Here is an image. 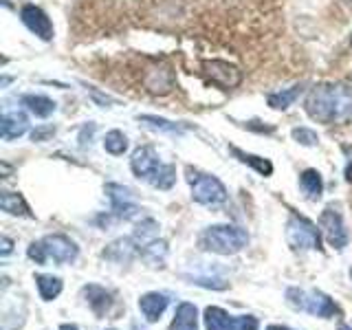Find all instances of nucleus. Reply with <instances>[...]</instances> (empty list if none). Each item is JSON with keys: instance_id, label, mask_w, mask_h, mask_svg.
I'll list each match as a JSON object with an SVG mask.
<instances>
[{"instance_id": "f257e3e1", "label": "nucleus", "mask_w": 352, "mask_h": 330, "mask_svg": "<svg viewBox=\"0 0 352 330\" xmlns=\"http://www.w3.org/2000/svg\"><path fill=\"white\" fill-rule=\"evenodd\" d=\"M306 113L319 124H346L352 119V88L344 84H319L306 97Z\"/></svg>"}, {"instance_id": "f03ea898", "label": "nucleus", "mask_w": 352, "mask_h": 330, "mask_svg": "<svg viewBox=\"0 0 352 330\" xmlns=\"http://www.w3.org/2000/svg\"><path fill=\"white\" fill-rule=\"evenodd\" d=\"M130 168L137 179L159 187V190H170L176 183V168L170 163H163L152 146H143L135 150L130 159Z\"/></svg>"}, {"instance_id": "7ed1b4c3", "label": "nucleus", "mask_w": 352, "mask_h": 330, "mask_svg": "<svg viewBox=\"0 0 352 330\" xmlns=\"http://www.w3.org/2000/svg\"><path fill=\"white\" fill-rule=\"evenodd\" d=\"M249 245V236L245 229L236 225H214L207 227L201 236V247L214 251L218 256H234Z\"/></svg>"}, {"instance_id": "20e7f679", "label": "nucleus", "mask_w": 352, "mask_h": 330, "mask_svg": "<svg viewBox=\"0 0 352 330\" xmlns=\"http://www.w3.org/2000/svg\"><path fill=\"white\" fill-rule=\"evenodd\" d=\"M187 183L192 187V198L201 205H220L227 201V190L216 176L187 168Z\"/></svg>"}, {"instance_id": "39448f33", "label": "nucleus", "mask_w": 352, "mask_h": 330, "mask_svg": "<svg viewBox=\"0 0 352 330\" xmlns=\"http://www.w3.org/2000/svg\"><path fill=\"white\" fill-rule=\"evenodd\" d=\"M286 300L293 308L297 311H306L311 315H317V317H333L339 313L337 304L330 300L328 295H324L322 291H302V289H289L286 291Z\"/></svg>"}, {"instance_id": "423d86ee", "label": "nucleus", "mask_w": 352, "mask_h": 330, "mask_svg": "<svg viewBox=\"0 0 352 330\" xmlns=\"http://www.w3.org/2000/svg\"><path fill=\"white\" fill-rule=\"evenodd\" d=\"M322 229H317L315 223H311L304 216H291L286 223V242L293 249H322Z\"/></svg>"}, {"instance_id": "0eeeda50", "label": "nucleus", "mask_w": 352, "mask_h": 330, "mask_svg": "<svg viewBox=\"0 0 352 330\" xmlns=\"http://www.w3.org/2000/svg\"><path fill=\"white\" fill-rule=\"evenodd\" d=\"M201 69L207 80L214 86L223 88V91H234V88H238L242 82V73L234 64H229L225 60H203Z\"/></svg>"}, {"instance_id": "6e6552de", "label": "nucleus", "mask_w": 352, "mask_h": 330, "mask_svg": "<svg viewBox=\"0 0 352 330\" xmlns=\"http://www.w3.org/2000/svg\"><path fill=\"white\" fill-rule=\"evenodd\" d=\"M317 225H319V229H322V234L328 240L330 247L344 249L348 245L350 234H348V229H346L344 218H341V214H339V209L326 207L324 212H322V216H319V223Z\"/></svg>"}, {"instance_id": "1a4fd4ad", "label": "nucleus", "mask_w": 352, "mask_h": 330, "mask_svg": "<svg viewBox=\"0 0 352 330\" xmlns=\"http://www.w3.org/2000/svg\"><path fill=\"white\" fill-rule=\"evenodd\" d=\"M42 245H44V251H47V256L58 264L75 262L77 256H80L77 245L71 238H66L64 234H51L47 238H42Z\"/></svg>"}, {"instance_id": "9d476101", "label": "nucleus", "mask_w": 352, "mask_h": 330, "mask_svg": "<svg viewBox=\"0 0 352 330\" xmlns=\"http://www.w3.org/2000/svg\"><path fill=\"white\" fill-rule=\"evenodd\" d=\"M106 192L110 203H113V216L117 220H130L139 214V207L132 201V194L128 187H121L117 183H108L106 185Z\"/></svg>"}, {"instance_id": "9b49d317", "label": "nucleus", "mask_w": 352, "mask_h": 330, "mask_svg": "<svg viewBox=\"0 0 352 330\" xmlns=\"http://www.w3.org/2000/svg\"><path fill=\"white\" fill-rule=\"evenodd\" d=\"M20 18L27 25V29L36 33L38 38L47 40V42L53 38V25H51L49 16L44 14L40 7H36V5H25V7L20 9Z\"/></svg>"}, {"instance_id": "f8f14e48", "label": "nucleus", "mask_w": 352, "mask_h": 330, "mask_svg": "<svg viewBox=\"0 0 352 330\" xmlns=\"http://www.w3.org/2000/svg\"><path fill=\"white\" fill-rule=\"evenodd\" d=\"M143 86L154 95H165L174 88V73L168 64H157L150 66L143 75Z\"/></svg>"}, {"instance_id": "ddd939ff", "label": "nucleus", "mask_w": 352, "mask_h": 330, "mask_svg": "<svg viewBox=\"0 0 352 330\" xmlns=\"http://www.w3.org/2000/svg\"><path fill=\"white\" fill-rule=\"evenodd\" d=\"M137 253H139V247H137L135 240H132V238H119V240L110 242V245L106 247L104 258L121 264V262H130L132 258L137 256Z\"/></svg>"}, {"instance_id": "4468645a", "label": "nucleus", "mask_w": 352, "mask_h": 330, "mask_svg": "<svg viewBox=\"0 0 352 330\" xmlns=\"http://www.w3.org/2000/svg\"><path fill=\"white\" fill-rule=\"evenodd\" d=\"M205 328L207 330H238V317L229 315L220 306L205 308Z\"/></svg>"}, {"instance_id": "2eb2a0df", "label": "nucleus", "mask_w": 352, "mask_h": 330, "mask_svg": "<svg viewBox=\"0 0 352 330\" xmlns=\"http://www.w3.org/2000/svg\"><path fill=\"white\" fill-rule=\"evenodd\" d=\"M139 308L143 317H146L150 324H154V322H159L161 315L165 313V308H168V297L163 293H146L139 300Z\"/></svg>"}, {"instance_id": "dca6fc26", "label": "nucleus", "mask_w": 352, "mask_h": 330, "mask_svg": "<svg viewBox=\"0 0 352 330\" xmlns=\"http://www.w3.org/2000/svg\"><path fill=\"white\" fill-rule=\"evenodd\" d=\"M84 295H86L88 306L93 308V313L97 317H104L108 313L110 304H113V295H110L106 289H102V286H97V284L84 286Z\"/></svg>"}, {"instance_id": "f3484780", "label": "nucleus", "mask_w": 352, "mask_h": 330, "mask_svg": "<svg viewBox=\"0 0 352 330\" xmlns=\"http://www.w3.org/2000/svg\"><path fill=\"white\" fill-rule=\"evenodd\" d=\"M170 330H198V311L196 306L190 302H183L179 304L172 319V326Z\"/></svg>"}, {"instance_id": "a211bd4d", "label": "nucleus", "mask_w": 352, "mask_h": 330, "mask_svg": "<svg viewBox=\"0 0 352 330\" xmlns=\"http://www.w3.org/2000/svg\"><path fill=\"white\" fill-rule=\"evenodd\" d=\"M29 128V121L22 113H7L3 117V139L11 141V139H18L27 132Z\"/></svg>"}, {"instance_id": "6ab92c4d", "label": "nucleus", "mask_w": 352, "mask_h": 330, "mask_svg": "<svg viewBox=\"0 0 352 330\" xmlns=\"http://www.w3.org/2000/svg\"><path fill=\"white\" fill-rule=\"evenodd\" d=\"M229 150H231V154H234V157H236L240 163L251 165V168L256 170L258 174H262V176H271V174H273V163H271L269 159H262V157H258V154H249V152L240 150V148H236V146H231Z\"/></svg>"}, {"instance_id": "aec40b11", "label": "nucleus", "mask_w": 352, "mask_h": 330, "mask_svg": "<svg viewBox=\"0 0 352 330\" xmlns=\"http://www.w3.org/2000/svg\"><path fill=\"white\" fill-rule=\"evenodd\" d=\"M0 207H3V212L11 214V216H25V218H33L31 209L27 205V201L22 198L20 194L16 192H3L0 196Z\"/></svg>"}, {"instance_id": "412c9836", "label": "nucleus", "mask_w": 352, "mask_h": 330, "mask_svg": "<svg viewBox=\"0 0 352 330\" xmlns=\"http://www.w3.org/2000/svg\"><path fill=\"white\" fill-rule=\"evenodd\" d=\"M300 187L311 201H319V198H322V192H324L322 174H319L317 170H304L300 174Z\"/></svg>"}, {"instance_id": "4be33fe9", "label": "nucleus", "mask_w": 352, "mask_h": 330, "mask_svg": "<svg viewBox=\"0 0 352 330\" xmlns=\"http://www.w3.org/2000/svg\"><path fill=\"white\" fill-rule=\"evenodd\" d=\"M304 91V86L302 84H297V86H291V88H286V91H278V93H271L267 97V104L273 108V110H286V108H291L295 104V99L302 95Z\"/></svg>"}, {"instance_id": "5701e85b", "label": "nucleus", "mask_w": 352, "mask_h": 330, "mask_svg": "<svg viewBox=\"0 0 352 330\" xmlns=\"http://www.w3.org/2000/svg\"><path fill=\"white\" fill-rule=\"evenodd\" d=\"M22 106H27L29 113L36 117H49L55 113V102L44 95H25L22 97Z\"/></svg>"}, {"instance_id": "b1692460", "label": "nucleus", "mask_w": 352, "mask_h": 330, "mask_svg": "<svg viewBox=\"0 0 352 330\" xmlns=\"http://www.w3.org/2000/svg\"><path fill=\"white\" fill-rule=\"evenodd\" d=\"M132 240L137 242L139 251L146 245H150V242L159 240V223H157V220H152V218L141 220V223L137 225V229H135V236H132Z\"/></svg>"}, {"instance_id": "393cba45", "label": "nucleus", "mask_w": 352, "mask_h": 330, "mask_svg": "<svg viewBox=\"0 0 352 330\" xmlns=\"http://www.w3.org/2000/svg\"><path fill=\"white\" fill-rule=\"evenodd\" d=\"M139 256L146 260L150 267H163L165 258H168V242L154 240V242H150V245H146L139 251Z\"/></svg>"}, {"instance_id": "a878e982", "label": "nucleus", "mask_w": 352, "mask_h": 330, "mask_svg": "<svg viewBox=\"0 0 352 330\" xmlns=\"http://www.w3.org/2000/svg\"><path fill=\"white\" fill-rule=\"evenodd\" d=\"M36 284H38V293L44 302H51L62 293V280L53 278V275H36Z\"/></svg>"}, {"instance_id": "bb28decb", "label": "nucleus", "mask_w": 352, "mask_h": 330, "mask_svg": "<svg viewBox=\"0 0 352 330\" xmlns=\"http://www.w3.org/2000/svg\"><path fill=\"white\" fill-rule=\"evenodd\" d=\"M104 148H106V152L119 157V154H124L128 150V137L124 135V132H119V130H110L106 135V139H104Z\"/></svg>"}, {"instance_id": "cd10ccee", "label": "nucleus", "mask_w": 352, "mask_h": 330, "mask_svg": "<svg viewBox=\"0 0 352 330\" xmlns=\"http://www.w3.org/2000/svg\"><path fill=\"white\" fill-rule=\"evenodd\" d=\"M139 121L143 126H148V128H152V130H161V132H183V128L179 126V124H172V121H168V119H163V117H154V115H141L139 117Z\"/></svg>"}, {"instance_id": "c85d7f7f", "label": "nucleus", "mask_w": 352, "mask_h": 330, "mask_svg": "<svg viewBox=\"0 0 352 330\" xmlns=\"http://www.w3.org/2000/svg\"><path fill=\"white\" fill-rule=\"evenodd\" d=\"M293 139H295L297 143H302V146H308V148L317 146V141H319L317 132L311 130V128H295V130H293Z\"/></svg>"}, {"instance_id": "c756f323", "label": "nucleus", "mask_w": 352, "mask_h": 330, "mask_svg": "<svg viewBox=\"0 0 352 330\" xmlns=\"http://www.w3.org/2000/svg\"><path fill=\"white\" fill-rule=\"evenodd\" d=\"M27 256L36 262V264H44L49 260V256H47V251H44V245H42V240H38V242H31L29 245V249H27Z\"/></svg>"}, {"instance_id": "7c9ffc66", "label": "nucleus", "mask_w": 352, "mask_h": 330, "mask_svg": "<svg viewBox=\"0 0 352 330\" xmlns=\"http://www.w3.org/2000/svg\"><path fill=\"white\" fill-rule=\"evenodd\" d=\"M260 324L253 315H242L238 317V330H258Z\"/></svg>"}, {"instance_id": "2f4dec72", "label": "nucleus", "mask_w": 352, "mask_h": 330, "mask_svg": "<svg viewBox=\"0 0 352 330\" xmlns=\"http://www.w3.org/2000/svg\"><path fill=\"white\" fill-rule=\"evenodd\" d=\"M53 132H55V128H53V126H47V128H38V130H33L31 139H33V141H47V137H51Z\"/></svg>"}, {"instance_id": "473e14b6", "label": "nucleus", "mask_w": 352, "mask_h": 330, "mask_svg": "<svg viewBox=\"0 0 352 330\" xmlns=\"http://www.w3.org/2000/svg\"><path fill=\"white\" fill-rule=\"evenodd\" d=\"M11 245H14V242H11L7 236L3 238V256H9V253H11Z\"/></svg>"}, {"instance_id": "72a5a7b5", "label": "nucleus", "mask_w": 352, "mask_h": 330, "mask_svg": "<svg viewBox=\"0 0 352 330\" xmlns=\"http://www.w3.org/2000/svg\"><path fill=\"white\" fill-rule=\"evenodd\" d=\"M60 330H80V328H77L75 324H62Z\"/></svg>"}, {"instance_id": "f704fd0d", "label": "nucleus", "mask_w": 352, "mask_h": 330, "mask_svg": "<svg viewBox=\"0 0 352 330\" xmlns=\"http://www.w3.org/2000/svg\"><path fill=\"white\" fill-rule=\"evenodd\" d=\"M267 330H289V328H286V326H269Z\"/></svg>"}, {"instance_id": "c9c22d12", "label": "nucleus", "mask_w": 352, "mask_h": 330, "mask_svg": "<svg viewBox=\"0 0 352 330\" xmlns=\"http://www.w3.org/2000/svg\"><path fill=\"white\" fill-rule=\"evenodd\" d=\"M339 330H352V328H350V326H346V324H341V326H339Z\"/></svg>"}, {"instance_id": "e433bc0d", "label": "nucleus", "mask_w": 352, "mask_h": 330, "mask_svg": "<svg viewBox=\"0 0 352 330\" xmlns=\"http://www.w3.org/2000/svg\"><path fill=\"white\" fill-rule=\"evenodd\" d=\"M350 44H352V36H350Z\"/></svg>"}, {"instance_id": "4c0bfd02", "label": "nucleus", "mask_w": 352, "mask_h": 330, "mask_svg": "<svg viewBox=\"0 0 352 330\" xmlns=\"http://www.w3.org/2000/svg\"><path fill=\"white\" fill-rule=\"evenodd\" d=\"M348 3H352V0H348Z\"/></svg>"}, {"instance_id": "58836bf2", "label": "nucleus", "mask_w": 352, "mask_h": 330, "mask_svg": "<svg viewBox=\"0 0 352 330\" xmlns=\"http://www.w3.org/2000/svg\"><path fill=\"white\" fill-rule=\"evenodd\" d=\"M110 330H113V328H110Z\"/></svg>"}]
</instances>
